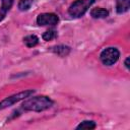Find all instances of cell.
Returning a JSON list of instances; mask_svg holds the SVG:
<instances>
[{"instance_id": "1", "label": "cell", "mask_w": 130, "mask_h": 130, "mask_svg": "<svg viewBox=\"0 0 130 130\" xmlns=\"http://www.w3.org/2000/svg\"><path fill=\"white\" fill-rule=\"evenodd\" d=\"M54 102L46 95H39V96H34L29 98L26 101L23 102L22 109L25 111H32V112H42L45 111L53 106Z\"/></svg>"}, {"instance_id": "2", "label": "cell", "mask_w": 130, "mask_h": 130, "mask_svg": "<svg viewBox=\"0 0 130 130\" xmlns=\"http://www.w3.org/2000/svg\"><path fill=\"white\" fill-rule=\"evenodd\" d=\"M95 0H76L68 8V13L72 17H81L87 11V9L94 3Z\"/></svg>"}, {"instance_id": "3", "label": "cell", "mask_w": 130, "mask_h": 130, "mask_svg": "<svg viewBox=\"0 0 130 130\" xmlns=\"http://www.w3.org/2000/svg\"><path fill=\"white\" fill-rule=\"evenodd\" d=\"M35 92L34 89H28V90H23V91H20L18 93H15V94H12L10 96H7L6 99L2 100L0 102V111L1 110H4L12 105H14L15 103H18L19 101L21 100H24L26 98H29L32 93Z\"/></svg>"}, {"instance_id": "4", "label": "cell", "mask_w": 130, "mask_h": 130, "mask_svg": "<svg viewBox=\"0 0 130 130\" xmlns=\"http://www.w3.org/2000/svg\"><path fill=\"white\" fill-rule=\"evenodd\" d=\"M119 57H120V52L117 48H114V47L106 48L105 50L102 51L100 55V59L102 63L106 66H111L115 64L118 61Z\"/></svg>"}, {"instance_id": "5", "label": "cell", "mask_w": 130, "mask_h": 130, "mask_svg": "<svg viewBox=\"0 0 130 130\" xmlns=\"http://www.w3.org/2000/svg\"><path fill=\"white\" fill-rule=\"evenodd\" d=\"M59 21V17L55 13H42L37 17V23L39 25H55Z\"/></svg>"}, {"instance_id": "6", "label": "cell", "mask_w": 130, "mask_h": 130, "mask_svg": "<svg viewBox=\"0 0 130 130\" xmlns=\"http://www.w3.org/2000/svg\"><path fill=\"white\" fill-rule=\"evenodd\" d=\"M130 8V0H117L116 1V11L119 14L125 13Z\"/></svg>"}, {"instance_id": "7", "label": "cell", "mask_w": 130, "mask_h": 130, "mask_svg": "<svg viewBox=\"0 0 130 130\" xmlns=\"http://www.w3.org/2000/svg\"><path fill=\"white\" fill-rule=\"evenodd\" d=\"M51 51L54 52L55 54H57L60 57H66L69 53H70V48L64 45H59V46H55L51 48Z\"/></svg>"}, {"instance_id": "8", "label": "cell", "mask_w": 130, "mask_h": 130, "mask_svg": "<svg viewBox=\"0 0 130 130\" xmlns=\"http://www.w3.org/2000/svg\"><path fill=\"white\" fill-rule=\"evenodd\" d=\"M90 15L93 18H106L109 15V11L102 7H95L93 9H91Z\"/></svg>"}, {"instance_id": "9", "label": "cell", "mask_w": 130, "mask_h": 130, "mask_svg": "<svg viewBox=\"0 0 130 130\" xmlns=\"http://www.w3.org/2000/svg\"><path fill=\"white\" fill-rule=\"evenodd\" d=\"M23 43L25 44L26 47L32 48L39 44V38L35 35H29V36H26L25 38H23Z\"/></svg>"}, {"instance_id": "10", "label": "cell", "mask_w": 130, "mask_h": 130, "mask_svg": "<svg viewBox=\"0 0 130 130\" xmlns=\"http://www.w3.org/2000/svg\"><path fill=\"white\" fill-rule=\"evenodd\" d=\"M95 123L93 121H88V120H85V121H82L77 127L76 129H86V130H91V129H94L95 128Z\"/></svg>"}, {"instance_id": "11", "label": "cell", "mask_w": 130, "mask_h": 130, "mask_svg": "<svg viewBox=\"0 0 130 130\" xmlns=\"http://www.w3.org/2000/svg\"><path fill=\"white\" fill-rule=\"evenodd\" d=\"M13 2H14V0H1L2 4H1V7H0V11L3 12L4 14H6L10 10V8L12 7Z\"/></svg>"}, {"instance_id": "12", "label": "cell", "mask_w": 130, "mask_h": 130, "mask_svg": "<svg viewBox=\"0 0 130 130\" xmlns=\"http://www.w3.org/2000/svg\"><path fill=\"white\" fill-rule=\"evenodd\" d=\"M32 4V0H20L18 3V8L21 11H26L30 8Z\"/></svg>"}, {"instance_id": "13", "label": "cell", "mask_w": 130, "mask_h": 130, "mask_svg": "<svg viewBox=\"0 0 130 130\" xmlns=\"http://www.w3.org/2000/svg\"><path fill=\"white\" fill-rule=\"evenodd\" d=\"M57 37V32L54 29H49L43 34V39L45 41H51Z\"/></svg>"}, {"instance_id": "14", "label": "cell", "mask_w": 130, "mask_h": 130, "mask_svg": "<svg viewBox=\"0 0 130 130\" xmlns=\"http://www.w3.org/2000/svg\"><path fill=\"white\" fill-rule=\"evenodd\" d=\"M129 60H130V58H129V57L125 60V66H126V68H128V69H129Z\"/></svg>"}, {"instance_id": "15", "label": "cell", "mask_w": 130, "mask_h": 130, "mask_svg": "<svg viewBox=\"0 0 130 130\" xmlns=\"http://www.w3.org/2000/svg\"><path fill=\"white\" fill-rule=\"evenodd\" d=\"M5 15H6V14H4L3 12H1V11H0V21H1V20H2L4 17H5Z\"/></svg>"}]
</instances>
